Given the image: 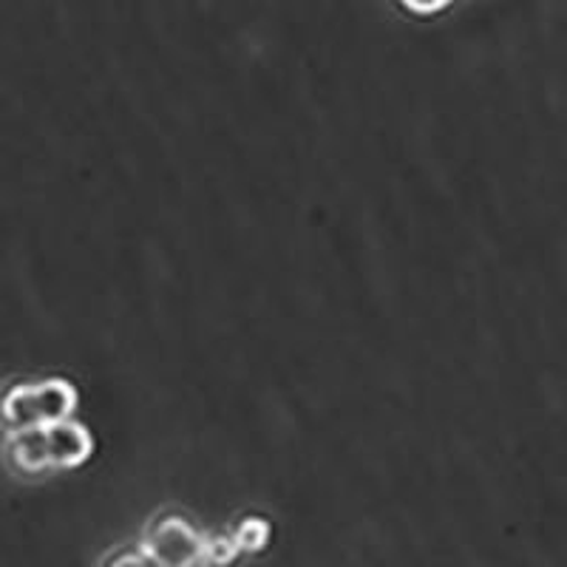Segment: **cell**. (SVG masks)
<instances>
[{
    "instance_id": "7",
    "label": "cell",
    "mask_w": 567,
    "mask_h": 567,
    "mask_svg": "<svg viewBox=\"0 0 567 567\" xmlns=\"http://www.w3.org/2000/svg\"><path fill=\"white\" fill-rule=\"evenodd\" d=\"M400 7L406 12L420 14V18H432V14H440L443 9H449L454 0H398Z\"/></svg>"
},
{
    "instance_id": "6",
    "label": "cell",
    "mask_w": 567,
    "mask_h": 567,
    "mask_svg": "<svg viewBox=\"0 0 567 567\" xmlns=\"http://www.w3.org/2000/svg\"><path fill=\"white\" fill-rule=\"evenodd\" d=\"M100 567H165L162 561H156L148 550L142 548H120L114 554H109Z\"/></svg>"
},
{
    "instance_id": "5",
    "label": "cell",
    "mask_w": 567,
    "mask_h": 567,
    "mask_svg": "<svg viewBox=\"0 0 567 567\" xmlns=\"http://www.w3.org/2000/svg\"><path fill=\"white\" fill-rule=\"evenodd\" d=\"M241 548L239 542L233 539V534H219V536H207V548H205V561L216 567H227L239 559Z\"/></svg>"
},
{
    "instance_id": "2",
    "label": "cell",
    "mask_w": 567,
    "mask_h": 567,
    "mask_svg": "<svg viewBox=\"0 0 567 567\" xmlns=\"http://www.w3.org/2000/svg\"><path fill=\"white\" fill-rule=\"evenodd\" d=\"M78 406V386L65 378L14 381L0 389V429L9 434L63 423L74 417Z\"/></svg>"
},
{
    "instance_id": "3",
    "label": "cell",
    "mask_w": 567,
    "mask_h": 567,
    "mask_svg": "<svg viewBox=\"0 0 567 567\" xmlns=\"http://www.w3.org/2000/svg\"><path fill=\"white\" fill-rule=\"evenodd\" d=\"M142 548L165 567H205L207 534L196 530L179 514H162L145 528Z\"/></svg>"
},
{
    "instance_id": "4",
    "label": "cell",
    "mask_w": 567,
    "mask_h": 567,
    "mask_svg": "<svg viewBox=\"0 0 567 567\" xmlns=\"http://www.w3.org/2000/svg\"><path fill=\"white\" fill-rule=\"evenodd\" d=\"M270 536H272L270 519L256 514L239 519L236 528H233V539L239 542L241 554H258V550H265L267 545H270Z\"/></svg>"
},
{
    "instance_id": "1",
    "label": "cell",
    "mask_w": 567,
    "mask_h": 567,
    "mask_svg": "<svg viewBox=\"0 0 567 567\" xmlns=\"http://www.w3.org/2000/svg\"><path fill=\"white\" fill-rule=\"evenodd\" d=\"M94 454V434L80 420L9 432L3 440V463L14 477L40 480L60 471H74Z\"/></svg>"
}]
</instances>
